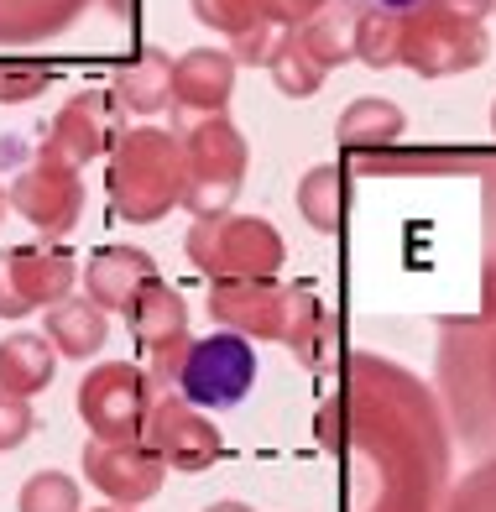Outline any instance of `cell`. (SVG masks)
Masks as SVG:
<instances>
[{"label": "cell", "instance_id": "1", "mask_svg": "<svg viewBox=\"0 0 496 512\" xmlns=\"http://www.w3.org/2000/svg\"><path fill=\"white\" fill-rule=\"evenodd\" d=\"M319 439L329 450H350L366 476H376V497L361 512H434L444 429L423 382L403 366L350 356L345 392L319 408Z\"/></svg>", "mask_w": 496, "mask_h": 512}, {"label": "cell", "instance_id": "2", "mask_svg": "<svg viewBox=\"0 0 496 512\" xmlns=\"http://www.w3.org/2000/svg\"><path fill=\"white\" fill-rule=\"evenodd\" d=\"M105 183H110V209L131 225H152L162 215H173V204H183V189H188L178 131H162V126L121 131L110 147Z\"/></svg>", "mask_w": 496, "mask_h": 512}, {"label": "cell", "instance_id": "3", "mask_svg": "<svg viewBox=\"0 0 496 512\" xmlns=\"http://www.w3.org/2000/svg\"><path fill=\"white\" fill-rule=\"evenodd\" d=\"M486 16L491 0H429L403 16L397 63L418 79H455L486 63Z\"/></svg>", "mask_w": 496, "mask_h": 512}, {"label": "cell", "instance_id": "4", "mask_svg": "<svg viewBox=\"0 0 496 512\" xmlns=\"http://www.w3.org/2000/svg\"><path fill=\"white\" fill-rule=\"evenodd\" d=\"M188 262H194L209 283H225V277H277L282 246L277 225L267 215H220V220H194L188 230Z\"/></svg>", "mask_w": 496, "mask_h": 512}, {"label": "cell", "instance_id": "5", "mask_svg": "<svg viewBox=\"0 0 496 512\" xmlns=\"http://www.w3.org/2000/svg\"><path fill=\"white\" fill-rule=\"evenodd\" d=\"M251 387H256V345L246 335L215 330L204 340H188L173 398L194 403L199 413H225L235 403H246Z\"/></svg>", "mask_w": 496, "mask_h": 512}, {"label": "cell", "instance_id": "6", "mask_svg": "<svg viewBox=\"0 0 496 512\" xmlns=\"http://www.w3.org/2000/svg\"><path fill=\"white\" fill-rule=\"evenodd\" d=\"M152 382L147 371L131 366V361H100L79 382V418L89 439H100V445H131L141 439L147 429V413H152Z\"/></svg>", "mask_w": 496, "mask_h": 512}, {"label": "cell", "instance_id": "7", "mask_svg": "<svg viewBox=\"0 0 496 512\" xmlns=\"http://www.w3.org/2000/svg\"><path fill=\"white\" fill-rule=\"evenodd\" d=\"M79 283V262L58 246H11L0 256V319H27L63 304Z\"/></svg>", "mask_w": 496, "mask_h": 512}, {"label": "cell", "instance_id": "8", "mask_svg": "<svg viewBox=\"0 0 496 512\" xmlns=\"http://www.w3.org/2000/svg\"><path fill=\"white\" fill-rule=\"evenodd\" d=\"M6 204L27 220L37 236H68L84 215V183H79V168H63L53 157H32L27 168L11 178L6 189Z\"/></svg>", "mask_w": 496, "mask_h": 512}, {"label": "cell", "instance_id": "9", "mask_svg": "<svg viewBox=\"0 0 496 512\" xmlns=\"http://www.w3.org/2000/svg\"><path fill=\"white\" fill-rule=\"evenodd\" d=\"M141 445H147L168 471H209L220 460V429L209 424V413H199L183 398H152L147 429H141Z\"/></svg>", "mask_w": 496, "mask_h": 512}, {"label": "cell", "instance_id": "10", "mask_svg": "<svg viewBox=\"0 0 496 512\" xmlns=\"http://www.w3.org/2000/svg\"><path fill=\"white\" fill-rule=\"evenodd\" d=\"M115 136H121V105L110 95H89L84 89V95H74L53 115L37 152L63 162V168H89L94 157H105L115 147Z\"/></svg>", "mask_w": 496, "mask_h": 512}, {"label": "cell", "instance_id": "11", "mask_svg": "<svg viewBox=\"0 0 496 512\" xmlns=\"http://www.w3.org/2000/svg\"><path fill=\"white\" fill-rule=\"evenodd\" d=\"M84 476L100 497H110L115 507H141L162 492V481H168V465H162L141 439L131 445H100V439H89L84 445Z\"/></svg>", "mask_w": 496, "mask_h": 512}, {"label": "cell", "instance_id": "12", "mask_svg": "<svg viewBox=\"0 0 496 512\" xmlns=\"http://www.w3.org/2000/svg\"><path fill=\"white\" fill-rule=\"evenodd\" d=\"M209 314L230 335L277 340L282 335V283L277 277H225V283H209Z\"/></svg>", "mask_w": 496, "mask_h": 512}, {"label": "cell", "instance_id": "13", "mask_svg": "<svg viewBox=\"0 0 496 512\" xmlns=\"http://www.w3.org/2000/svg\"><path fill=\"white\" fill-rule=\"evenodd\" d=\"M235 63L230 48H188L173 63V105L183 115H225L230 95H235Z\"/></svg>", "mask_w": 496, "mask_h": 512}, {"label": "cell", "instance_id": "14", "mask_svg": "<svg viewBox=\"0 0 496 512\" xmlns=\"http://www.w3.org/2000/svg\"><path fill=\"white\" fill-rule=\"evenodd\" d=\"M178 142H183L188 178H204V183H241L246 178L251 147L225 115H199L194 126L178 131Z\"/></svg>", "mask_w": 496, "mask_h": 512}, {"label": "cell", "instance_id": "15", "mask_svg": "<svg viewBox=\"0 0 496 512\" xmlns=\"http://www.w3.org/2000/svg\"><path fill=\"white\" fill-rule=\"evenodd\" d=\"M277 340L288 345V351L309 371H319L329 361V351L340 345V324H335V314L319 304L314 288L293 283V288H282V335Z\"/></svg>", "mask_w": 496, "mask_h": 512}, {"label": "cell", "instance_id": "16", "mask_svg": "<svg viewBox=\"0 0 496 512\" xmlns=\"http://www.w3.org/2000/svg\"><path fill=\"white\" fill-rule=\"evenodd\" d=\"M157 277V262L141 246H100L89 256V267H84V298L94 309H121L126 314V304L136 298V288L141 283H152Z\"/></svg>", "mask_w": 496, "mask_h": 512}, {"label": "cell", "instance_id": "17", "mask_svg": "<svg viewBox=\"0 0 496 512\" xmlns=\"http://www.w3.org/2000/svg\"><path fill=\"white\" fill-rule=\"evenodd\" d=\"M110 100L121 115H157L173 105V58L162 48H141L131 63L110 74Z\"/></svg>", "mask_w": 496, "mask_h": 512}, {"label": "cell", "instance_id": "18", "mask_svg": "<svg viewBox=\"0 0 496 512\" xmlns=\"http://www.w3.org/2000/svg\"><path fill=\"white\" fill-rule=\"evenodd\" d=\"M42 335H47V345H53L58 356H68V361H89L94 351H105V340H110V319H105V309H94L84 293H68L63 304H53V309H42Z\"/></svg>", "mask_w": 496, "mask_h": 512}, {"label": "cell", "instance_id": "19", "mask_svg": "<svg viewBox=\"0 0 496 512\" xmlns=\"http://www.w3.org/2000/svg\"><path fill=\"white\" fill-rule=\"evenodd\" d=\"M126 319H131V335H136L141 351L188 335V304H183V293L173 283H162V272L152 277V283L136 288V298L126 304Z\"/></svg>", "mask_w": 496, "mask_h": 512}, {"label": "cell", "instance_id": "20", "mask_svg": "<svg viewBox=\"0 0 496 512\" xmlns=\"http://www.w3.org/2000/svg\"><path fill=\"white\" fill-rule=\"evenodd\" d=\"M403 126H408V115L397 110L392 100H382V95H361V100H350V110L340 115L335 142H340L345 152H356V157H376V152L397 147Z\"/></svg>", "mask_w": 496, "mask_h": 512}, {"label": "cell", "instance_id": "21", "mask_svg": "<svg viewBox=\"0 0 496 512\" xmlns=\"http://www.w3.org/2000/svg\"><path fill=\"white\" fill-rule=\"evenodd\" d=\"M89 0H0V42L6 48H27V42L58 37ZM115 11H126V0H110Z\"/></svg>", "mask_w": 496, "mask_h": 512}, {"label": "cell", "instance_id": "22", "mask_svg": "<svg viewBox=\"0 0 496 512\" xmlns=\"http://www.w3.org/2000/svg\"><path fill=\"white\" fill-rule=\"evenodd\" d=\"M58 377V351L47 345V335H6L0 340V392H16V398H32L47 382Z\"/></svg>", "mask_w": 496, "mask_h": 512}, {"label": "cell", "instance_id": "23", "mask_svg": "<svg viewBox=\"0 0 496 512\" xmlns=\"http://www.w3.org/2000/svg\"><path fill=\"white\" fill-rule=\"evenodd\" d=\"M298 215L309 220L319 236H335L345 215V168L340 162H319L298 178Z\"/></svg>", "mask_w": 496, "mask_h": 512}, {"label": "cell", "instance_id": "24", "mask_svg": "<svg viewBox=\"0 0 496 512\" xmlns=\"http://www.w3.org/2000/svg\"><path fill=\"white\" fill-rule=\"evenodd\" d=\"M350 27H356V11H350L345 0H335V6H324L314 21H303V27H298V42L309 48V58L329 74V68L350 63Z\"/></svg>", "mask_w": 496, "mask_h": 512}, {"label": "cell", "instance_id": "25", "mask_svg": "<svg viewBox=\"0 0 496 512\" xmlns=\"http://www.w3.org/2000/svg\"><path fill=\"white\" fill-rule=\"evenodd\" d=\"M397 48H403V16L392 11H361L350 27V58L366 68H397Z\"/></svg>", "mask_w": 496, "mask_h": 512}, {"label": "cell", "instance_id": "26", "mask_svg": "<svg viewBox=\"0 0 496 512\" xmlns=\"http://www.w3.org/2000/svg\"><path fill=\"white\" fill-rule=\"evenodd\" d=\"M267 74H272V84H277L288 100H309V95H319V84L329 79L324 68L309 58V48L298 42V32H288V37L277 42V53H272V63H267Z\"/></svg>", "mask_w": 496, "mask_h": 512}, {"label": "cell", "instance_id": "27", "mask_svg": "<svg viewBox=\"0 0 496 512\" xmlns=\"http://www.w3.org/2000/svg\"><path fill=\"white\" fill-rule=\"evenodd\" d=\"M16 512H84L79 481L63 471H32L16 492Z\"/></svg>", "mask_w": 496, "mask_h": 512}, {"label": "cell", "instance_id": "28", "mask_svg": "<svg viewBox=\"0 0 496 512\" xmlns=\"http://www.w3.org/2000/svg\"><path fill=\"white\" fill-rule=\"evenodd\" d=\"M481 324H491V330H496V319H481ZM460 356H465L470 377H486V387L496 392V340L486 345L465 319H450V324H444V361H460Z\"/></svg>", "mask_w": 496, "mask_h": 512}, {"label": "cell", "instance_id": "29", "mask_svg": "<svg viewBox=\"0 0 496 512\" xmlns=\"http://www.w3.org/2000/svg\"><path fill=\"white\" fill-rule=\"evenodd\" d=\"M194 6V21L209 32H220V37H241L251 32L256 21H267V0H188Z\"/></svg>", "mask_w": 496, "mask_h": 512}, {"label": "cell", "instance_id": "30", "mask_svg": "<svg viewBox=\"0 0 496 512\" xmlns=\"http://www.w3.org/2000/svg\"><path fill=\"white\" fill-rule=\"evenodd\" d=\"M37 429V413H32V398H16V392H0V455L6 450H21Z\"/></svg>", "mask_w": 496, "mask_h": 512}, {"label": "cell", "instance_id": "31", "mask_svg": "<svg viewBox=\"0 0 496 512\" xmlns=\"http://www.w3.org/2000/svg\"><path fill=\"white\" fill-rule=\"evenodd\" d=\"M53 84L47 68H32V63H0V105H27L37 100L42 89Z\"/></svg>", "mask_w": 496, "mask_h": 512}, {"label": "cell", "instance_id": "32", "mask_svg": "<svg viewBox=\"0 0 496 512\" xmlns=\"http://www.w3.org/2000/svg\"><path fill=\"white\" fill-rule=\"evenodd\" d=\"M476 319H496V168H486V277Z\"/></svg>", "mask_w": 496, "mask_h": 512}, {"label": "cell", "instance_id": "33", "mask_svg": "<svg viewBox=\"0 0 496 512\" xmlns=\"http://www.w3.org/2000/svg\"><path fill=\"white\" fill-rule=\"evenodd\" d=\"M282 37H288V32H282L277 21L267 16V21H256L251 32H241V37L230 42V58H235V63H272V53H277Z\"/></svg>", "mask_w": 496, "mask_h": 512}, {"label": "cell", "instance_id": "34", "mask_svg": "<svg viewBox=\"0 0 496 512\" xmlns=\"http://www.w3.org/2000/svg\"><path fill=\"white\" fill-rule=\"evenodd\" d=\"M324 6H335V0H267V16L277 21L282 32H298L303 21H314Z\"/></svg>", "mask_w": 496, "mask_h": 512}, {"label": "cell", "instance_id": "35", "mask_svg": "<svg viewBox=\"0 0 496 512\" xmlns=\"http://www.w3.org/2000/svg\"><path fill=\"white\" fill-rule=\"evenodd\" d=\"M350 11H392V16H408V11H418V6H429V0H345Z\"/></svg>", "mask_w": 496, "mask_h": 512}, {"label": "cell", "instance_id": "36", "mask_svg": "<svg viewBox=\"0 0 496 512\" xmlns=\"http://www.w3.org/2000/svg\"><path fill=\"white\" fill-rule=\"evenodd\" d=\"M21 162V136H0V168Z\"/></svg>", "mask_w": 496, "mask_h": 512}, {"label": "cell", "instance_id": "37", "mask_svg": "<svg viewBox=\"0 0 496 512\" xmlns=\"http://www.w3.org/2000/svg\"><path fill=\"white\" fill-rule=\"evenodd\" d=\"M204 512H256V507H246V502H215V507H204Z\"/></svg>", "mask_w": 496, "mask_h": 512}, {"label": "cell", "instance_id": "38", "mask_svg": "<svg viewBox=\"0 0 496 512\" xmlns=\"http://www.w3.org/2000/svg\"><path fill=\"white\" fill-rule=\"evenodd\" d=\"M481 481H486V492H491V502H496V465H486V471H476Z\"/></svg>", "mask_w": 496, "mask_h": 512}, {"label": "cell", "instance_id": "39", "mask_svg": "<svg viewBox=\"0 0 496 512\" xmlns=\"http://www.w3.org/2000/svg\"><path fill=\"white\" fill-rule=\"evenodd\" d=\"M89 512H136V507H115V502H110V507H89Z\"/></svg>", "mask_w": 496, "mask_h": 512}, {"label": "cell", "instance_id": "40", "mask_svg": "<svg viewBox=\"0 0 496 512\" xmlns=\"http://www.w3.org/2000/svg\"><path fill=\"white\" fill-rule=\"evenodd\" d=\"M0 220H6V189H0Z\"/></svg>", "mask_w": 496, "mask_h": 512}, {"label": "cell", "instance_id": "41", "mask_svg": "<svg viewBox=\"0 0 496 512\" xmlns=\"http://www.w3.org/2000/svg\"><path fill=\"white\" fill-rule=\"evenodd\" d=\"M491 131H496V100H491Z\"/></svg>", "mask_w": 496, "mask_h": 512}, {"label": "cell", "instance_id": "42", "mask_svg": "<svg viewBox=\"0 0 496 512\" xmlns=\"http://www.w3.org/2000/svg\"><path fill=\"white\" fill-rule=\"evenodd\" d=\"M491 11H496V6H491Z\"/></svg>", "mask_w": 496, "mask_h": 512}]
</instances>
